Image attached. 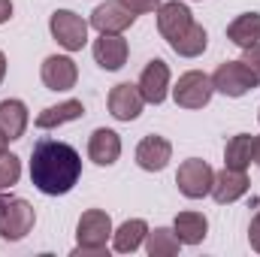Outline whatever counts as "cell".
Listing matches in <instances>:
<instances>
[{
  "label": "cell",
  "mask_w": 260,
  "mask_h": 257,
  "mask_svg": "<svg viewBox=\"0 0 260 257\" xmlns=\"http://www.w3.org/2000/svg\"><path fill=\"white\" fill-rule=\"evenodd\" d=\"M88 157L97 167H112L121 157V136L109 127H97L88 136Z\"/></svg>",
  "instance_id": "16"
},
{
  "label": "cell",
  "mask_w": 260,
  "mask_h": 257,
  "mask_svg": "<svg viewBox=\"0 0 260 257\" xmlns=\"http://www.w3.org/2000/svg\"><path fill=\"white\" fill-rule=\"evenodd\" d=\"M142 106H145L142 91L133 82H121V85H115L109 91V112L118 121H136L142 115Z\"/></svg>",
  "instance_id": "13"
},
{
  "label": "cell",
  "mask_w": 260,
  "mask_h": 257,
  "mask_svg": "<svg viewBox=\"0 0 260 257\" xmlns=\"http://www.w3.org/2000/svg\"><path fill=\"white\" fill-rule=\"evenodd\" d=\"M215 94V85H212V76L200 73V70H188L179 76L176 88H173V100L182 106V109H203L209 106Z\"/></svg>",
  "instance_id": "5"
},
{
  "label": "cell",
  "mask_w": 260,
  "mask_h": 257,
  "mask_svg": "<svg viewBox=\"0 0 260 257\" xmlns=\"http://www.w3.org/2000/svg\"><path fill=\"white\" fill-rule=\"evenodd\" d=\"M206 46H209V34H206V27L197 24V21L179 37V40L170 43V49H173L176 55H182V58H200V55L206 52Z\"/></svg>",
  "instance_id": "24"
},
{
  "label": "cell",
  "mask_w": 260,
  "mask_h": 257,
  "mask_svg": "<svg viewBox=\"0 0 260 257\" xmlns=\"http://www.w3.org/2000/svg\"><path fill=\"white\" fill-rule=\"evenodd\" d=\"M40 79L49 91H70L79 82V67L70 55H49L40 67Z\"/></svg>",
  "instance_id": "8"
},
{
  "label": "cell",
  "mask_w": 260,
  "mask_h": 257,
  "mask_svg": "<svg viewBox=\"0 0 260 257\" xmlns=\"http://www.w3.org/2000/svg\"><path fill=\"white\" fill-rule=\"evenodd\" d=\"M12 18V0H0V24H6Z\"/></svg>",
  "instance_id": "29"
},
{
  "label": "cell",
  "mask_w": 260,
  "mask_h": 257,
  "mask_svg": "<svg viewBox=\"0 0 260 257\" xmlns=\"http://www.w3.org/2000/svg\"><path fill=\"white\" fill-rule=\"evenodd\" d=\"M91 52H94V61L103 67L106 73H115V70H121V67L127 64L130 46L121 34H100L94 40Z\"/></svg>",
  "instance_id": "11"
},
{
  "label": "cell",
  "mask_w": 260,
  "mask_h": 257,
  "mask_svg": "<svg viewBox=\"0 0 260 257\" xmlns=\"http://www.w3.org/2000/svg\"><path fill=\"white\" fill-rule=\"evenodd\" d=\"M124 6H127L130 12H136V15H142V12H157V6H160V0H121Z\"/></svg>",
  "instance_id": "27"
},
{
  "label": "cell",
  "mask_w": 260,
  "mask_h": 257,
  "mask_svg": "<svg viewBox=\"0 0 260 257\" xmlns=\"http://www.w3.org/2000/svg\"><path fill=\"white\" fill-rule=\"evenodd\" d=\"M145 251L151 257H176L182 251V239L170 227H154L145 233Z\"/></svg>",
  "instance_id": "23"
},
{
  "label": "cell",
  "mask_w": 260,
  "mask_h": 257,
  "mask_svg": "<svg viewBox=\"0 0 260 257\" xmlns=\"http://www.w3.org/2000/svg\"><path fill=\"white\" fill-rule=\"evenodd\" d=\"M251 164H254V136L251 133H236L224 148V167L248 170Z\"/></svg>",
  "instance_id": "22"
},
{
  "label": "cell",
  "mask_w": 260,
  "mask_h": 257,
  "mask_svg": "<svg viewBox=\"0 0 260 257\" xmlns=\"http://www.w3.org/2000/svg\"><path fill=\"white\" fill-rule=\"evenodd\" d=\"M212 182H215V170L200 157H188L176 173V185L188 200H203L206 194H212Z\"/></svg>",
  "instance_id": "6"
},
{
  "label": "cell",
  "mask_w": 260,
  "mask_h": 257,
  "mask_svg": "<svg viewBox=\"0 0 260 257\" xmlns=\"http://www.w3.org/2000/svg\"><path fill=\"white\" fill-rule=\"evenodd\" d=\"M170 160H173V145H170L167 136L151 133V136H145V139L136 145V164H139L145 173H160V170H167Z\"/></svg>",
  "instance_id": "14"
},
{
  "label": "cell",
  "mask_w": 260,
  "mask_h": 257,
  "mask_svg": "<svg viewBox=\"0 0 260 257\" xmlns=\"http://www.w3.org/2000/svg\"><path fill=\"white\" fill-rule=\"evenodd\" d=\"M27 106L21 100H0V130L12 139H21L27 130Z\"/></svg>",
  "instance_id": "19"
},
{
  "label": "cell",
  "mask_w": 260,
  "mask_h": 257,
  "mask_svg": "<svg viewBox=\"0 0 260 257\" xmlns=\"http://www.w3.org/2000/svg\"><path fill=\"white\" fill-rule=\"evenodd\" d=\"M82 179L79 151L61 139H40L30 151V182L46 197H64Z\"/></svg>",
  "instance_id": "1"
},
{
  "label": "cell",
  "mask_w": 260,
  "mask_h": 257,
  "mask_svg": "<svg viewBox=\"0 0 260 257\" xmlns=\"http://www.w3.org/2000/svg\"><path fill=\"white\" fill-rule=\"evenodd\" d=\"M6 145H9V136H6V133H3V130H0V154H3V151H6Z\"/></svg>",
  "instance_id": "32"
},
{
  "label": "cell",
  "mask_w": 260,
  "mask_h": 257,
  "mask_svg": "<svg viewBox=\"0 0 260 257\" xmlns=\"http://www.w3.org/2000/svg\"><path fill=\"white\" fill-rule=\"evenodd\" d=\"M133 21H136V12H130L121 0H106L91 12L88 24L100 34H124Z\"/></svg>",
  "instance_id": "9"
},
{
  "label": "cell",
  "mask_w": 260,
  "mask_h": 257,
  "mask_svg": "<svg viewBox=\"0 0 260 257\" xmlns=\"http://www.w3.org/2000/svg\"><path fill=\"white\" fill-rule=\"evenodd\" d=\"M112 239V218L103 209H88L82 212L76 224V248L73 257H106V242Z\"/></svg>",
  "instance_id": "2"
},
{
  "label": "cell",
  "mask_w": 260,
  "mask_h": 257,
  "mask_svg": "<svg viewBox=\"0 0 260 257\" xmlns=\"http://www.w3.org/2000/svg\"><path fill=\"white\" fill-rule=\"evenodd\" d=\"M242 64L251 70V76L257 79V85H260V43L248 46V49H242Z\"/></svg>",
  "instance_id": "26"
},
{
  "label": "cell",
  "mask_w": 260,
  "mask_h": 257,
  "mask_svg": "<svg viewBox=\"0 0 260 257\" xmlns=\"http://www.w3.org/2000/svg\"><path fill=\"white\" fill-rule=\"evenodd\" d=\"M257 118H260V115H257Z\"/></svg>",
  "instance_id": "33"
},
{
  "label": "cell",
  "mask_w": 260,
  "mask_h": 257,
  "mask_svg": "<svg viewBox=\"0 0 260 257\" xmlns=\"http://www.w3.org/2000/svg\"><path fill=\"white\" fill-rule=\"evenodd\" d=\"M248 188H251V182H248V173H245V170H230V167H224L221 173H215L212 197H215V203L227 206V203H236L239 197H245Z\"/></svg>",
  "instance_id": "15"
},
{
  "label": "cell",
  "mask_w": 260,
  "mask_h": 257,
  "mask_svg": "<svg viewBox=\"0 0 260 257\" xmlns=\"http://www.w3.org/2000/svg\"><path fill=\"white\" fill-rule=\"evenodd\" d=\"M145 233H148V224H145L142 218H130V221H124L118 230H112V248H115L118 254H133V251L142 245Z\"/></svg>",
  "instance_id": "21"
},
{
  "label": "cell",
  "mask_w": 260,
  "mask_h": 257,
  "mask_svg": "<svg viewBox=\"0 0 260 257\" xmlns=\"http://www.w3.org/2000/svg\"><path fill=\"white\" fill-rule=\"evenodd\" d=\"M254 164L260 167V136H254Z\"/></svg>",
  "instance_id": "31"
},
{
  "label": "cell",
  "mask_w": 260,
  "mask_h": 257,
  "mask_svg": "<svg viewBox=\"0 0 260 257\" xmlns=\"http://www.w3.org/2000/svg\"><path fill=\"white\" fill-rule=\"evenodd\" d=\"M37 224V212L24 197H6L0 194V239L21 242Z\"/></svg>",
  "instance_id": "3"
},
{
  "label": "cell",
  "mask_w": 260,
  "mask_h": 257,
  "mask_svg": "<svg viewBox=\"0 0 260 257\" xmlns=\"http://www.w3.org/2000/svg\"><path fill=\"white\" fill-rule=\"evenodd\" d=\"M136 85H139V91H142V100H145V103H154V106H157V103H164V100H167V94H170V67H167V61H160V58L148 61Z\"/></svg>",
  "instance_id": "12"
},
{
  "label": "cell",
  "mask_w": 260,
  "mask_h": 257,
  "mask_svg": "<svg viewBox=\"0 0 260 257\" xmlns=\"http://www.w3.org/2000/svg\"><path fill=\"white\" fill-rule=\"evenodd\" d=\"M3 79H6V55L0 52V82H3Z\"/></svg>",
  "instance_id": "30"
},
{
  "label": "cell",
  "mask_w": 260,
  "mask_h": 257,
  "mask_svg": "<svg viewBox=\"0 0 260 257\" xmlns=\"http://www.w3.org/2000/svg\"><path fill=\"white\" fill-rule=\"evenodd\" d=\"M173 230L182 239V245H200L209 233V218L203 212H179L173 221Z\"/></svg>",
  "instance_id": "18"
},
{
  "label": "cell",
  "mask_w": 260,
  "mask_h": 257,
  "mask_svg": "<svg viewBox=\"0 0 260 257\" xmlns=\"http://www.w3.org/2000/svg\"><path fill=\"white\" fill-rule=\"evenodd\" d=\"M248 242H251V248L260 254V212L251 218V224H248Z\"/></svg>",
  "instance_id": "28"
},
{
  "label": "cell",
  "mask_w": 260,
  "mask_h": 257,
  "mask_svg": "<svg viewBox=\"0 0 260 257\" xmlns=\"http://www.w3.org/2000/svg\"><path fill=\"white\" fill-rule=\"evenodd\" d=\"M82 115H85L82 100H64V103H58V106L43 109V112L37 115V127L40 130H52V127L67 124V121H79Z\"/></svg>",
  "instance_id": "20"
},
{
  "label": "cell",
  "mask_w": 260,
  "mask_h": 257,
  "mask_svg": "<svg viewBox=\"0 0 260 257\" xmlns=\"http://www.w3.org/2000/svg\"><path fill=\"white\" fill-rule=\"evenodd\" d=\"M18 179H21V160H18L15 154L3 151V154H0V191L18 185Z\"/></svg>",
  "instance_id": "25"
},
{
  "label": "cell",
  "mask_w": 260,
  "mask_h": 257,
  "mask_svg": "<svg viewBox=\"0 0 260 257\" xmlns=\"http://www.w3.org/2000/svg\"><path fill=\"white\" fill-rule=\"evenodd\" d=\"M212 85H215V91H221L224 97H245L248 91L257 88V79L251 76V70L242 64V61H227V64H221L215 70Z\"/></svg>",
  "instance_id": "7"
},
{
  "label": "cell",
  "mask_w": 260,
  "mask_h": 257,
  "mask_svg": "<svg viewBox=\"0 0 260 257\" xmlns=\"http://www.w3.org/2000/svg\"><path fill=\"white\" fill-rule=\"evenodd\" d=\"M154 15H157V30H160V37H164L167 43L179 40V37L194 24L191 9H188L185 3H179V0H167V3H160Z\"/></svg>",
  "instance_id": "10"
},
{
  "label": "cell",
  "mask_w": 260,
  "mask_h": 257,
  "mask_svg": "<svg viewBox=\"0 0 260 257\" xmlns=\"http://www.w3.org/2000/svg\"><path fill=\"white\" fill-rule=\"evenodd\" d=\"M49 30L55 43L67 52H82V46L88 43V21L73 9H55L49 18Z\"/></svg>",
  "instance_id": "4"
},
{
  "label": "cell",
  "mask_w": 260,
  "mask_h": 257,
  "mask_svg": "<svg viewBox=\"0 0 260 257\" xmlns=\"http://www.w3.org/2000/svg\"><path fill=\"white\" fill-rule=\"evenodd\" d=\"M227 40L239 49L260 43V12H242L227 24Z\"/></svg>",
  "instance_id": "17"
}]
</instances>
